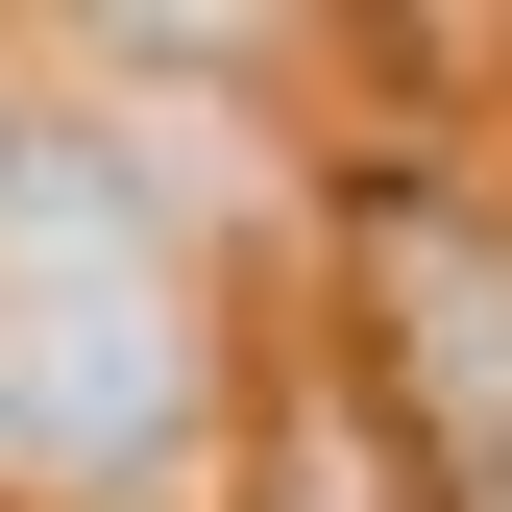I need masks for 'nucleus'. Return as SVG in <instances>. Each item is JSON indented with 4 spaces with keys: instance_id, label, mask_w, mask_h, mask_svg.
<instances>
[{
    "instance_id": "nucleus-1",
    "label": "nucleus",
    "mask_w": 512,
    "mask_h": 512,
    "mask_svg": "<svg viewBox=\"0 0 512 512\" xmlns=\"http://www.w3.org/2000/svg\"><path fill=\"white\" fill-rule=\"evenodd\" d=\"M196 439V317L171 293H0V464L25 488H147Z\"/></svg>"
},
{
    "instance_id": "nucleus-2",
    "label": "nucleus",
    "mask_w": 512,
    "mask_h": 512,
    "mask_svg": "<svg viewBox=\"0 0 512 512\" xmlns=\"http://www.w3.org/2000/svg\"><path fill=\"white\" fill-rule=\"evenodd\" d=\"M366 366H391L439 488H512V244L488 220H439V196L366 220Z\"/></svg>"
},
{
    "instance_id": "nucleus-3",
    "label": "nucleus",
    "mask_w": 512,
    "mask_h": 512,
    "mask_svg": "<svg viewBox=\"0 0 512 512\" xmlns=\"http://www.w3.org/2000/svg\"><path fill=\"white\" fill-rule=\"evenodd\" d=\"M0 293H171V196L122 171V122L0 98Z\"/></svg>"
}]
</instances>
